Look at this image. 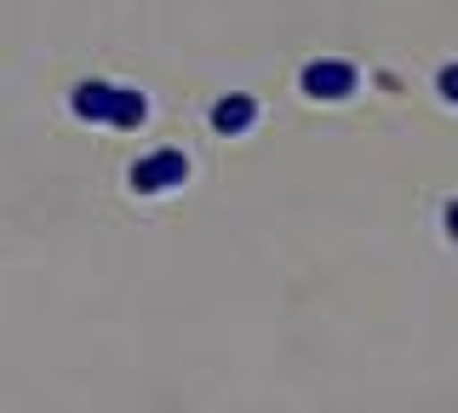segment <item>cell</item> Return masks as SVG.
I'll return each mask as SVG.
<instances>
[{
    "label": "cell",
    "mask_w": 458,
    "mask_h": 413,
    "mask_svg": "<svg viewBox=\"0 0 458 413\" xmlns=\"http://www.w3.org/2000/svg\"><path fill=\"white\" fill-rule=\"evenodd\" d=\"M69 109L81 121H104V126H143L149 121V98L143 92H126V87H109V81H81L69 92Z\"/></svg>",
    "instance_id": "6da1fadb"
},
{
    "label": "cell",
    "mask_w": 458,
    "mask_h": 413,
    "mask_svg": "<svg viewBox=\"0 0 458 413\" xmlns=\"http://www.w3.org/2000/svg\"><path fill=\"white\" fill-rule=\"evenodd\" d=\"M298 87H304V98H315V104H338V98H350L361 87V69L344 64V58H315L304 75H298Z\"/></svg>",
    "instance_id": "7a4b0ae2"
},
{
    "label": "cell",
    "mask_w": 458,
    "mask_h": 413,
    "mask_svg": "<svg viewBox=\"0 0 458 413\" xmlns=\"http://www.w3.org/2000/svg\"><path fill=\"white\" fill-rule=\"evenodd\" d=\"M183 178H190V155H183V150H149L132 173H126V184H132L138 195L172 190V184H183Z\"/></svg>",
    "instance_id": "3957f363"
},
{
    "label": "cell",
    "mask_w": 458,
    "mask_h": 413,
    "mask_svg": "<svg viewBox=\"0 0 458 413\" xmlns=\"http://www.w3.org/2000/svg\"><path fill=\"white\" fill-rule=\"evenodd\" d=\"M258 121V98H247V92H235V98H218L212 104V126L229 138V133H247V126Z\"/></svg>",
    "instance_id": "277c9868"
},
{
    "label": "cell",
    "mask_w": 458,
    "mask_h": 413,
    "mask_svg": "<svg viewBox=\"0 0 458 413\" xmlns=\"http://www.w3.org/2000/svg\"><path fill=\"white\" fill-rule=\"evenodd\" d=\"M436 92L447 98V104H458V64H447V69L436 75Z\"/></svg>",
    "instance_id": "5b68a950"
},
{
    "label": "cell",
    "mask_w": 458,
    "mask_h": 413,
    "mask_svg": "<svg viewBox=\"0 0 458 413\" xmlns=\"http://www.w3.org/2000/svg\"><path fill=\"white\" fill-rule=\"evenodd\" d=\"M441 224H447V236L458 241V202H447V212H441Z\"/></svg>",
    "instance_id": "8992f818"
}]
</instances>
